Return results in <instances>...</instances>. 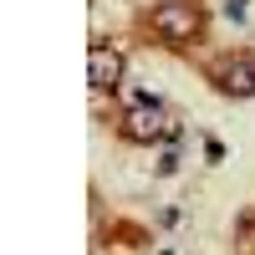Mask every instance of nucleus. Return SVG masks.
Here are the masks:
<instances>
[{"mask_svg":"<svg viewBox=\"0 0 255 255\" xmlns=\"http://www.w3.org/2000/svg\"><path fill=\"white\" fill-rule=\"evenodd\" d=\"M87 82H92L97 92H113L118 82H123V51H118V46H102V41H97V46L87 51Z\"/></svg>","mask_w":255,"mask_h":255,"instance_id":"20e7f679","label":"nucleus"},{"mask_svg":"<svg viewBox=\"0 0 255 255\" xmlns=\"http://www.w3.org/2000/svg\"><path fill=\"white\" fill-rule=\"evenodd\" d=\"M215 87L230 92V97H255V51L225 56L220 67H215Z\"/></svg>","mask_w":255,"mask_h":255,"instance_id":"7ed1b4c3","label":"nucleus"},{"mask_svg":"<svg viewBox=\"0 0 255 255\" xmlns=\"http://www.w3.org/2000/svg\"><path fill=\"white\" fill-rule=\"evenodd\" d=\"M148 26L163 46H194L199 31H204V15L199 5H189V0H158L153 10H148Z\"/></svg>","mask_w":255,"mask_h":255,"instance_id":"f257e3e1","label":"nucleus"},{"mask_svg":"<svg viewBox=\"0 0 255 255\" xmlns=\"http://www.w3.org/2000/svg\"><path fill=\"white\" fill-rule=\"evenodd\" d=\"M118 133H123L128 143H158V138H174L179 128L168 123V113L158 108L153 97H138L133 108H128V113L118 118Z\"/></svg>","mask_w":255,"mask_h":255,"instance_id":"f03ea898","label":"nucleus"}]
</instances>
